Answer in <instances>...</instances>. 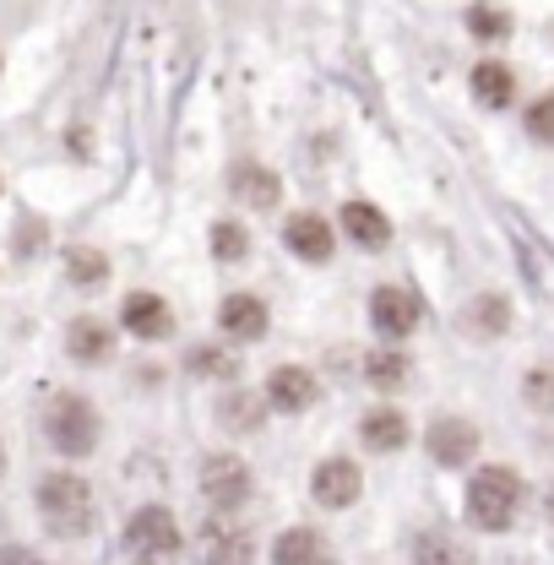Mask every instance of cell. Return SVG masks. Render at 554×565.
<instances>
[{"instance_id":"obj_1","label":"cell","mask_w":554,"mask_h":565,"mask_svg":"<svg viewBox=\"0 0 554 565\" xmlns=\"http://www.w3.org/2000/svg\"><path fill=\"white\" fill-rule=\"evenodd\" d=\"M33 505H39V522L55 533V539H87L93 522H98V494L82 473L55 468L33 484Z\"/></svg>"},{"instance_id":"obj_2","label":"cell","mask_w":554,"mask_h":565,"mask_svg":"<svg viewBox=\"0 0 554 565\" xmlns=\"http://www.w3.org/2000/svg\"><path fill=\"white\" fill-rule=\"evenodd\" d=\"M522 500H528V484H522V473L505 468V462L479 468V473L468 479V494H462L468 522H473L479 533H511V522L522 516Z\"/></svg>"},{"instance_id":"obj_3","label":"cell","mask_w":554,"mask_h":565,"mask_svg":"<svg viewBox=\"0 0 554 565\" xmlns=\"http://www.w3.org/2000/svg\"><path fill=\"white\" fill-rule=\"evenodd\" d=\"M44 440H50L61 457H71V462L93 457L98 440H104V414H98V403L82 397V392H55L50 408H44Z\"/></svg>"},{"instance_id":"obj_4","label":"cell","mask_w":554,"mask_h":565,"mask_svg":"<svg viewBox=\"0 0 554 565\" xmlns=\"http://www.w3.org/2000/svg\"><path fill=\"white\" fill-rule=\"evenodd\" d=\"M120 555L126 561H180L185 555V527L174 522L169 505H141L120 533Z\"/></svg>"},{"instance_id":"obj_5","label":"cell","mask_w":554,"mask_h":565,"mask_svg":"<svg viewBox=\"0 0 554 565\" xmlns=\"http://www.w3.org/2000/svg\"><path fill=\"white\" fill-rule=\"evenodd\" d=\"M424 321V299L408 282H375L370 288V327L381 332V343H403L414 338Z\"/></svg>"},{"instance_id":"obj_6","label":"cell","mask_w":554,"mask_h":565,"mask_svg":"<svg viewBox=\"0 0 554 565\" xmlns=\"http://www.w3.org/2000/svg\"><path fill=\"white\" fill-rule=\"evenodd\" d=\"M196 490H202V500L217 505V511H239V505L256 494L251 462H245V457H234V451H212V457H202Z\"/></svg>"},{"instance_id":"obj_7","label":"cell","mask_w":554,"mask_h":565,"mask_svg":"<svg viewBox=\"0 0 554 565\" xmlns=\"http://www.w3.org/2000/svg\"><path fill=\"white\" fill-rule=\"evenodd\" d=\"M479 446H484L479 424L462 419V414H440V419H429V429H424V451H429L435 468H468L479 457Z\"/></svg>"},{"instance_id":"obj_8","label":"cell","mask_w":554,"mask_h":565,"mask_svg":"<svg viewBox=\"0 0 554 565\" xmlns=\"http://www.w3.org/2000/svg\"><path fill=\"white\" fill-rule=\"evenodd\" d=\"M283 245H288L294 262H305V267H327V262L338 256V228L310 207L288 212V217H283Z\"/></svg>"},{"instance_id":"obj_9","label":"cell","mask_w":554,"mask_h":565,"mask_svg":"<svg viewBox=\"0 0 554 565\" xmlns=\"http://www.w3.org/2000/svg\"><path fill=\"white\" fill-rule=\"evenodd\" d=\"M217 332L234 343V349H251V343H262L267 332H273V310H267V299L262 294H223V305H217Z\"/></svg>"},{"instance_id":"obj_10","label":"cell","mask_w":554,"mask_h":565,"mask_svg":"<svg viewBox=\"0 0 554 565\" xmlns=\"http://www.w3.org/2000/svg\"><path fill=\"white\" fill-rule=\"evenodd\" d=\"M120 332H131L137 343H169L174 338V310L163 294L152 288H131L120 299Z\"/></svg>"},{"instance_id":"obj_11","label":"cell","mask_w":554,"mask_h":565,"mask_svg":"<svg viewBox=\"0 0 554 565\" xmlns=\"http://www.w3.org/2000/svg\"><path fill=\"white\" fill-rule=\"evenodd\" d=\"M359 494H364V468H359V462H348V457H321V462H316L310 500H316L321 511H348V505H359Z\"/></svg>"},{"instance_id":"obj_12","label":"cell","mask_w":554,"mask_h":565,"mask_svg":"<svg viewBox=\"0 0 554 565\" xmlns=\"http://www.w3.org/2000/svg\"><path fill=\"white\" fill-rule=\"evenodd\" d=\"M228 196L245 212H277V202H283V174L267 169L262 158H245V163L228 169Z\"/></svg>"},{"instance_id":"obj_13","label":"cell","mask_w":554,"mask_h":565,"mask_svg":"<svg viewBox=\"0 0 554 565\" xmlns=\"http://www.w3.org/2000/svg\"><path fill=\"white\" fill-rule=\"evenodd\" d=\"M321 403V375L305 370V364H277L267 375V408L277 414H305Z\"/></svg>"},{"instance_id":"obj_14","label":"cell","mask_w":554,"mask_h":565,"mask_svg":"<svg viewBox=\"0 0 554 565\" xmlns=\"http://www.w3.org/2000/svg\"><path fill=\"white\" fill-rule=\"evenodd\" d=\"M359 440H364V451H375V457H397V451H408V440H414V419H408L397 403H381V408H370V414L359 419Z\"/></svg>"},{"instance_id":"obj_15","label":"cell","mask_w":554,"mask_h":565,"mask_svg":"<svg viewBox=\"0 0 554 565\" xmlns=\"http://www.w3.org/2000/svg\"><path fill=\"white\" fill-rule=\"evenodd\" d=\"M338 223H343L348 245H359L364 256H381L386 245H392V217L375 207V202H364V196H353V202H343V212H338Z\"/></svg>"},{"instance_id":"obj_16","label":"cell","mask_w":554,"mask_h":565,"mask_svg":"<svg viewBox=\"0 0 554 565\" xmlns=\"http://www.w3.org/2000/svg\"><path fill=\"white\" fill-rule=\"evenodd\" d=\"M66 353L71 364H109L115 359V327L98 316H76L66 321Z\"/></svg>"},{"instance_id":"obj_17","label":"cell","mask_w":554,"mask_h":565,"mask_svg":"<svg viewBox=\"0 0 554 565\" xmlns=\"http://www.w3.org/2000/svg\"><path fill=\"white\" fill-rule=\"evenodd\" d=\"M234 511H217L212 505L207 527H202V539H207V561H256V539L239 527V522H228Z\"/></svg>"},{"instance_id":"obj_18","label":"cell","mask_w":554,"mask_h":565,"mask_svg":"<svg viewBox=\"0 0 554 565\" xmlns=\"http://www.w3.org/2000/svg\"><path fill=\"white\" fill-rule=\"evenodd\" d=\"M468 87H473V98L484 109H511L516 104V71L505 66V61H479L473 76H468Z\"/></svg>"},{"instance_id":"obj_19","label":"cell","mask_w":554,"mask_h":565,"mask_svg":"<svg viewBox=\"0 0 554 565\" xmlns=\"http://www.w3.org/2000/svg\"><path fill=\"white\" fill-rule=\"evenodd\" d=\"M364 381H370L375 392H403V386L414 381V359L397 349V343H386V349L364 353Z\"/></svg>"},{"instance_id":"obj_20","label":"cell","mask_w":554,"mask_h":565,"mask_svg":"<svg viewBox=\"0 0 554 565\" xmlns=\"http://www.w3.org/2000/svg\"><path fill=\"white\" fill-rule=\"evenodd\" d=\"M217 419L228 435H256L267 424V392H228L217 403Z\"/></svg>"},{"instance_id":"obj_21","label":"cell","mask_w":554,"mask_h":565,"mask_svg":"<svg viewBox=\"0 0 554 565\" xmlns=\"http://www.w3.org/2000/svg\"><path fill=\"white\" fill-rule=\"evenodd\" d=\"M207 250H212L217 267H239V262H251V228H245L239 217H212Z\"/></svg>"},{"instance_id":"obj_22","label":"cell","mask_w":554,"mask_h":565,"mask_svg":"<svg viewBox=\"0 0 554 565\" xmlns=\"http://www.w3.org/2000/svg\"><path fill=\"white\" fill-rule=\"evenodd\" d=\"M66 282L76 294H98L109 282V256L98 245H71L66 250Z\"/></svg>"},{"instance_id":"obj_23","label":"cell","mask_w":554,"mask_h":565,"mask_svg":"<svg viewBox=\"0 0 554 565\" xmlns=\"http://www.w3.org/2000/svg\"><path fill=\"white\" fill-rule=\"evenodd\" d=\"M462 22H468V33L479 39V44H505L511 39V11L500 6V0H473L468 11H462Z\"/></svg>"},{"instance_id":"obj_24","label":"cell","mask_w":554,"mask_h":565,"mask_svg":"<svg viewBox=\"0 0 554 565\" xmlns=\"http://www.w3.org/2000/svg\"><path fill=\"white\" fill-rule=\"evenodd\" d=\"M273 561L277 565H316V561H327V539H321L316 527H288V533H277Z\"/></svg>"},{"instance_id":"obj_25","label":"cell","mask_w":554,"mask_h":565,"mask_svg":"<svg viewBox=\"0 0 554 565\" xmlns=\"http://www.w3.org/2000/svg\"><path fill=\"white\" fill-rule=\"evenodd\" d=\"M468 332L473 338H505L511 332V299L505 294H479L468 305Z\"/></svg>"},{"instance_id":"obj_26","label":"cell","mask_w":554,"mask_h":565,"mask_svg":"<svg viewBox=\"0 0 554 565\" xmlns=\"http://www.w3.org/2000/svg\"><path fill=\"white\" fill-rule=\"evenodd\" d=\"M185 375H196V381H234L239 375V359L228 349H217V343H196V349L185 353Z\"/></svg>"},{"instance_id":"obj_27","label":"cell","mask_w":554,"mask_h":565,"mask_svg":"<svg viewBox=\"0 0 554 565\" xmlns=\"http://www.w3.org/2000/svg\"><path fill=\"white\" fill-rule=\"evenodd\" d=\"M522 131L539 141V147H554V93H539V98L522 109Z\"/></svg>"},{"instance_id":"obj_28","label":"cell","mask_w":554,"mask_h":565,"mask_svg":"<svg viewBox=\"0 0 554 565\" xmlns=\"http://www.w3.org/2000/svg\"><path fill=\"white\" fill-rule=\"evenodd\" d=\"M522 397H528V408H539V414H554V364H539V370H528V381H522Z\"/></svg>"},{"instance_id":"obj_29","label":"cell","mask_w":554,"mask_h":565,"mask_svg":"<svg viewBox=\"0 0 554 565\" xmlns=\"http://www.w3.org/2000/svg\"><path fill=\"white\" fill-rule=\"evenodd\" d=\"M0 473H6V440H0Z\"/></svg>"},{"instance_id":"obj_30","label":"cell","mask_w":554,"mask_h":565,"mask_svg":"<svg viewBox=\"0 0 554 565\" xmlns=\"http://www.w3.org/2000/svg\"><path fill=\"white\" fill-rule=\"evenodd\" d=\"M550 522H554V490H550Z\"/></svg>"},{"instance_id":"obj_31","label":"cell","mask_w":554,"mask_h":565,"mask_svg":"<svg viewBox=\"0 0 554 565\" xmlns=\"http://www.w3.org/2000/svg\"><path fill=\"white\" fill-rule=\"evenodd\" d=\"M0 71H6V55H0Z\"/></svg>"}]
</instances>
